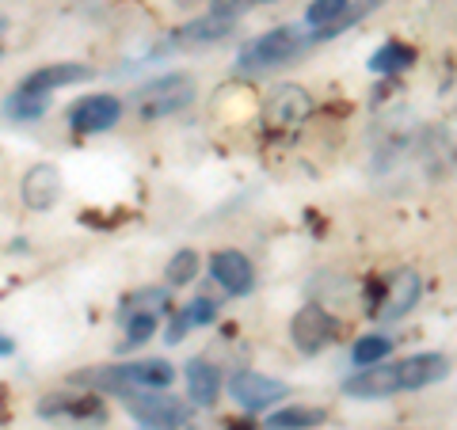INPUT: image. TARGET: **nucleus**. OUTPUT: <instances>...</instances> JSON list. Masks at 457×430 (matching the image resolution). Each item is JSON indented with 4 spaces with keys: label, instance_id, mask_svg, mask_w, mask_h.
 Here are the masks:
<instances>
[{
    "label": "nucleus",
    "instance_id": "nucleus-1",
    "mask_svg": "<svg viewBox=\"0 0 457 430\" xmlns=\"http://www.w3.org/2000/svg\"><path fill=\"white\" fill-rule=\"evenodd\" d=\"M195 95H198V80L191 73H168V77L141 84L130 103L137 111V119L156 122V119H168V114H179L183 107H191Z\"/></svg>",
    "mask_w": 457,
    "mask_h": 430
},
{
    "label": "nucleus",
    "instance_id": "nucleus-2",
    "mask_svg": "<svg viewBox=\"0 0 457 430\" xmlns=\"http://www.w3.org/2000/svg\"><path fill=\"white\" fill-rule=\"evenodd\" d=\"M171 377L176 369L161 358H141V362H126V366H111V369H99V374H84L80 381H96L104 389L114 393H126V389H171Z\"/></svg>",
    "mask_w": 457,
    "mask_h": 430
},
{
    "label": "nucleus",
    "instance_id": "nucleus-3",
    "mask_svg": "<svg viewBox=\"0 0 457 430\" xmlns=\"http://www.w3.org/2000/svg\"><path fill=\"white\" fill-rule=\"evenodd\" d=\"M126 411L134 415L137 423H145L153 430H171V426H183L187 423V404L179 396H171L164 389H149V393H137V389H126L119 393Z\"/></svg>",
    "mask_w": 457,
    "mask_h": 430
},
{
    "label": "nucleus",
    "instance_id": "nucleus-4",
    "mask_svg": "<svg viewBox=\"0 0 457 430\" xmlns=\"http://www.w3.org/2000/svg\"><path fill=\"white\" fill-rule=\"evenodd\" d=\"M302 46H305V35L297 31V27H275V31L252 38L248 46L240 50L237 65L240 69H275V65L302 54Z\"/></svg>",
    "mask_w": 457,
    "mask_h": 430
},
{
    "label": "nucleus",
    "instance_id": "nucleus-5",
    "mask_svg": "<svg viewBox=\"0 0 457 430\" xmlns=\"http://www.w3.org/2000/svg\"><path fill=\"white\" fill-rule=\"evenodd\" d=\"M420 294H423L420 275L411 267H400V270H393V275L385 278L381 297L370 301V317H378V320H400V317H408V312L416 309Z\"/></svg>",
    "mask_w": 457,
    "mask_h": 430
},
{
    "label": "nucleus",
    "instance_id": "nucleus-6",
    "mask_svg": "<svg viewBox=\"0 0 457 430\" xmlns=\"http://www.w3.org/2000/svg\"><path fill=\"white\" fill-rule=\"evenodd\" d=\"M336 335H339V324L324 305H302L290 320V339L302 354H320L324 347H332Z\"/></svg>",
    "mask_w": 457,
    "mask_h": 430
},
{
    "label": "nucleus",
    "instance_id": "nucleus-7",
    "mask_svg": "<svg viewBox=\"0 0 457 430\" xmlns=\"http://www.w3.org/2000/svg\"><path fill=\"white\" fill-rule=\"evenodd\" d=\"M309 114H312V95L302 84H278L263 103V119H267V126H275V130H297Z\"/></svg>",
    "mask_w": 457,
    "mask_h": 430
},
{
    "label": "nucleus",
    "instance_id": "nucleus-8",
    "mask_svg": "<svg viewBox=\"0 0 457 430\" xmlns=\"http://www.w3.org/2000/svg\"><path fill=\"white\" fill-rule=\"evenodd\" d=\"M228 393H233V400L240 408L263 411V408H270V404H278V400L290 396V385L267 377V374H255V369H240V374L228 377Z\"/></svg>",
    "mask_w": 457,
    "mask_h": 430
},
{
    "label": "nucleus",
    "instance_id": "nucleus-9",
    "mask_svg": "<svg viewBox=\"0 0 457 430\" xmlns=\"http://www.w3.org/2000/svg\"><path fill=\"white\" fill-rule=\"evenodd\" d=\"M42 419H65L77 426H96L107 419V404L99 396H69V393H54L38 404Z\"/></svg>",
    "mask_w": 457,
    "mask_h": 430
},
{
    "label": "nucleus",
    "instance_id": "nucleus-10",
    "mask_svg": "<svg viewBox=\"0 0 457 430\" xmlns=\"http://www.w3.org/2000/svg\"><path fill=\"white\" fill-rule=\"evenodd\" d=\"M122 103L114 95H84L69 107V126L77 134H104L111 126H119Z\"/></svg>",
    "mask_w": 457,
    "mask_h": 430
},
{
    "label": "nucleus",
    "instance_id": "nucleus-11",
    "mask_svg": "<svg viewBox=\"0 0 457 430\" xmlns=\"http://www.w3.org/2000/svg\"><path fill=\"white\" fill-rule=\"evenodd\" d=\"M210 275L213 282L221 285L225 294H233V297H245L255 290V267L245 252H213L210 255Z\"/></svg>",
    "mask_w": 457,
    "mask_h": 430
},
{
    "label": "nucleus",
    "instance_id": "nucleus-12",
    "mask_svg": "<svg viewBox=\"0 0 457 430\" xmlns=\"http://www.w3.org/2000/svg\"><path fill=\"white\" fill-rule=\"evenodd\" d=\"M343 393L354 400H385L400 393V369L396 362H378V366H362V374H354Z\"/></svg>",
    "mask_w": 457,
    "mask_h": 430
},
{
    "label": "nucleus",
    "instance_id": "nucleus-13",
    "mask_svg": "<svg viewBox=\"0 0 457 430\" xmlns=\"http://www.w3.org/2000/svg\"><path fill=\"white\" fill-rule=\"evenodd\" d=\"M20 194H23L27 210H50V206H57V198H62V171H57L54 164L27 168V176L20 183Z\"/></svg>",
    "mask_w": 457,
    "mask_h": 430
},
{
    "label": "nucleus",
    "instance_id": "nucleus-14",
    "mask_svg": "<svg viewBox=\"0 0 457 430\" xmlns=\"http://www.w3.org/2000/svg\"><path fill=\"white\" fill-rule=\"evenodd\" d=\"M96 69L92 65H80V62H54V65H42L35 73H27L20 88L23 92H54V88H69V84H84L92 80Z\"/></svg>",
    "mask_w": 457,
    "mask_h": 430
},
{
    "label": "nucleus",
    "instance_id": "nucleus-15",
    "mask_svg": "<svg viewBox=\"0 0 457 430\" xmlns=\"http://www.w3.org/2000/svg\"><path fill=\"white\" fill-rule=\"evenodd\" d=\"M400 369V393L408 389H427L450 377V358L446 354H411L404 362H396Z\"/></svg>",
    "mask_w": 457,
    "mask_h": 430
},
{
    "label": "nucleus",
    "instance_id": "nucleus-16",
    "mask_svg": "<svg viewBox=\"0 0 457 430\" xmlns=\"http://www.w3.org/2000/svg\"><path fill=\"white\" fill-rule=\"evenodd\" d=\"M187 396L198 408H213L221 396V374L218 366H210L206 358H191L187 362Z\"/></svg>",
    "mask_w": 457,
    "mask_h": 430
},
{
    "label": "nucleus",
    "instance_id": "nucleus-17",
    "mask_svg": "<svg viewBox=\"0 0 457 430\" xmlns=\"http://www.w3.org/2000/svg\"><path fill=\"white\" fill-rule=\"evenodd\" d=\"M228 31H233V23L210 12V16H203V20H195V23L183 27V31L176 35V46H210V42L225 38Z\"/></svg>",
    "mask_w": 457,
    "mask_h": 430
},
{
    "label": "nucleus",
    "instance_id": "nucleus-18",
    "mask_svg": "<svg viewBox=\"0 0 457 430\" xmlns=\"http://www.w3.org/2000/svg\"><path fill=\"white\" fill-rule=\"evenodd\" d=\"M50 111V92H16L4 103V114L8 119H16V122H38L42 114Z\"/></svg>",
    "mask_w": 457,
    "mask_h": 430
},
{
    "label": "nucleus",
    "instance_id": "nucleus-19",
    "mask_svg": "<svg viewBox=\"0 0 457 430\" xmlns=\"http://www.w3.org/2000/svg\"><path fill=\"white\" fill-rule=\"evenodd\" d=\"M324 423V408H302V404H290L275 411L267 419V430H312Z\"/></svg>",
    "mask_w": 457,
    "mask_h": 430
},
{
    "label": "nucleus",
    "instance_id": "nucleus-20",
    "mask_svg": "<svg viewBox=\"0 0 457 430\" xmlns=\"http://www.w3.org/2000/svg\"><path fill=\"white\" fill-rule=\"evenodd\" d=\"M411 62H416V50L404 46V42H385L381 50H374V57H370V69L374 73H400V69H408Z\"/></svg>",
    "mask_w": 457,
    "mask_h": 430
},
{
    "label": "nucleus",
    "instance_id": "nucleus-21",
    "mask_svg": "<svg viewBox=\"0 0 457 430\" xmlns=\"http://www.w3.org/2000/svg\"><path fill=\"white\" fill-rule=\"evenodd\" d=\"M393 354V339L389 335H362L359 343L351 347V362L354 366H378Z\"/></svg>",
    "mask_w": 457,
    "mask_h": 430
},
{
    "label": "nucleus",
    "instance_id": "nucleus-22",
    "mask_svg": "<svg viewBox=\"0 0 457 430\" xmlns=\"http://www.w3.org/2000/svg\"><path fill=\"white\" fill-rule=\"evenodd\" d=\"M347 8H351V0H312L309 4V23L312 27H324V38L332 35V27L347 16Z\"/></svg>",
    "mask_w": 457,
    "mask_h": 430
},
{
    "label": "nucleus",
    "instance_id": "nucleus-23",
    "mask_svg": "<svg viewBox=\"0 0 457 430\" xmlns=\"http://www.w3.org/2000/svg\"><path fill=\"white\" fill-rule=\"evenodd\" d=\"M164 275H168V285H187V282H195V275H198V252L179 248V252L168 260Z\"/></svg>",
    "mask_w": 457,
    "mask_h": 430
},
{
    "label": "nucleus",
    "instance_id": "nucleus-24",
    "mask_svg": "<svg viewBox=\"0 0 457 430\" xmlns=\"http://www.w3.org/2000/svg\"><path fill=\"white\" fill-rule=\"evenodd\" d=\"M156 332V317L153 312H137V317H130V324H126V339H122V351L130 347H141L149 335Z\"/></svg>",
    "mask_w": 457,
    "mask_h": 430
},
{
    "label": "nucleus",
    "instance_id": "nucleus-25",
    "mask_svg": "<svg viewBox=\"0 0 457 430\" xmlns=\"http://www.w3.org/2000/svg\"><path fill=\"white\" fill-rule=\"evenodd\" d=\"M255 8V0H210V12L213 16H221L228 23H237L240 16H248V12Z\"/></svg>",
    "mask_w": 457,
    "mask_h": 430
},
{
    "label": "nucleus",
    "instance_id": "nucleus-26",
    "mask_svg": "<svg viewBox=\"0 0 457 430\" xmlns=\"http://www.w3.org/2000/svg\"><path fill=\"white\" fill-rule=\"evenodd\" d=\"M183 317H187L191 327H195V324H210L213 317H218V305H213L210 297H198V301H191V305L183 309Z\"/></svg>",
    "mask_w": 457,
    "mask_h": 430
},
{
    "label": "nucleus",
    "instance_id": "nucleus-27",
    "mask_svg": "<svg viewBox=\"0 0 457 430\" xmlns=\"http://www.w3.org/2000/svg\"><path fill=\"white\" fill-rule=\"evenodd\" d=\"M164 301H168V294H164V290H141V294L130 301V305H134V309H141V312H149V309H156V305H164Z\"/></svg>",
    "mask_w": 457,
    "mask_h": 430
},
{
    "label": "nucleus",
    "instance_id": "nucleus-28",
    "mask_svg": "<svg viewBox=\"0 0 457 430\" xmlns=\"http://www.w3.org/2000/svg\"><path fill=\"white\" fill-rule=\"evenodd\" d=\"M187 327H191V324H187V317H183V312H179V317L168 324V335H164V339H168V343H179L183 335H187Z\"/></svg>",
    "mask_w": 457,
    "mask_h": 430
},
{
    "label": "nucleus",
    "instance_id": "nucleus-29",
    "mask_svg": "<svg viewBox=\"0 0 457 430\" xmlns=\"http://www.w3.org/2000/svg\"><path fill=\"white\" fill-rule=\"evenodd\" d=\"M12 351H16V343H12L4 332H0V358H4V354H12Z\"/></svg>",
    "mask_w": 457,
    "mask_h": 430
},
{
    "label": "nucleus",
    "instance_id": "nucleus-30",
    "mask_svg": "<svg viewBox=\"0 0 457 430\" xmlns=\"http://www.w3.org/2000/svg\"><path fill=\"white\" fill-rule=\"evenodd\" d=\"M176 4H179V8H191V4H195V0H176Z\"/></svg>",
    "mask_w": 457,
    "mask_h": 430
},
{
    "label": "nucleus",
    "instance_id": "nucleus-31",
    "mask_svg": "<svg viewBox=\"0 0 457 430\" xmlns=\"http://www.w3.org/2000/svg\"><path fill=\"white\" fill-rule=\"evenodd\" d=\"M4 31H8V20H4V16H0V35H4Z\"/></svg>",
    "mask_w": 457,
    "mask_h": 430
},
{
    "label": "nucleus",
    "instance_id": "nucleus-32",
    "mask_svg": "<svg viewBox=\"0 0 457 430\" xmlns=\"http://www.w3.org/2000/svg\"><path fill=\"white\" fill-rule=\"evenodd\" d=\"M255 4H275V0H255Z\"/></svg>",
    "mask_w": 457,
    "mask_h": 430
}]
</instances>
